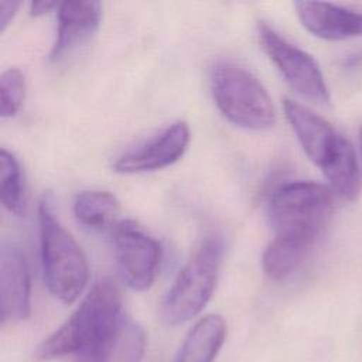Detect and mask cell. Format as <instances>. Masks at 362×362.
<instances>
[{"label": "cell", "instance_id": "6da1fadb", "mask_svg": "<svg viewBox=\"0 0 362 362\" xmlns=\"http://www.w3.org/2000/svg\"><path fill=\"white\" fill-rule=\"evenodd\" d=\"M124 317L122 296L110 279L99 280L72 315L38 348L44 359L78 354L81 359L103 358L112 346Z\"/></svg>", "mask_w": 362, "mask_h": 362}, {"label": "cell", "instance_id": "7a4b0ae2", "mask_svg": "<svg viewBox=\"0 0 362 362\" xmlns=\"http://www.w3.org/2000/svg\"><path fill=\"white\" fill-rule=\"evenodd\" d=\"M334 211L332 189L311 181L280 185L272 194L267 215L274 238L313 249Z\"/></svg>", "mask_w": 362, "mask_h": 362}, {"label": "cell", "instance_id": "3957f363", "mask_svg": "<svg viewBox=\"0 0 362 362\" xmlns=\"http://www.w3.org/2000/svg\"><path fill=\"white\" fill-rule=\"evenodd\" d=\"M283 109L303 150L331 187H349L359 180L362 170L348 139L324 117L291 99H284Z\"/></svg>", "mask_w": 362, "mask_h": 362}, {"label": "cell", "instance_id": "277c9868", "mask_svg": "<svg viewBox=\"0 0 362 362\" xmlns=\"http://www.w3.org/2000/svg\"><path fill=\"white\" fill-rule=\"evenodd\" d=\"M38 225L44 281L55 298L65 304L74 303L88 283L86 257L55 218L48 201L38 206Z\"/></svg>", "mask_w": 362, "mask_h": 362}, {"label": "cell", "instance_id": "5b68a950", "mask_svg": "<svg viewBox=\"0 0 362 362\" xmlns=\"http://www.w3.org/2000/svg\"><path fill=\"white\" fill-rule=\"evenodd\" d=\"M211 92L219 112L233 124L249 130H266L276 115L263 83L246 68L222 61L211 69Z\"/></svg>", "mask_w": 362, "mask_h": 362}, {"label": "cell", "instance_id": "8992f818", "mask_svg": "<svg viewBox=\"0 0 362 362\" xmlns=\"http://www.w3.org/2000/svg\"><path fill=\"white\" fill-rule=\"evenodd\" d=\"M222 255L223 243L218 236L206 238L195 249L164 297L161 317L167 324H182L206 305L216 286Z\"/></svg>", "mask_w": 362, "mask_h": 362}, {"label": "cell", "instance_id": "52a82bcc", "mask_svg": "<svg viewBox=\"0 0 362 362\" xmlns=\"http://www.w3.org/2000/svg\"><path fill=\"white\" fill-rule=\"evenodd\" d=\"M259 40L284 81L298 95L318 105L329 103V92L322 72L308 52L287 41L264 23L259 24Z\"/></svg>", "mask_w": 362, "mask_h": 362}, {"label": "cell", "instance_id": "ba28073f", "mask_svg": "<svg viewBox=\"0 0 362 362\" xmlns=\"http://www.w3.org/2000/svg\"><path fill=\"white\" fill-rule=\"evenodd\" d=\"M113 229L115 257L123 281L133 290L148 288L160 264L158 242L133 221L120 222Z\"/></svg>", "mask_w": 362, "mask_h": 362}, {"label": "cell", "instance_id": "9c48e42d", "mask_svg": "<svg viewBox=\"0 0 362 362\" xmlns=\"http://www.w3.org/2000/svg\"><path fill=\"white\" fill-rule=\"evenodd\" d=\"M189 137L188 124L185 122H175L150 141L117 157L113 168L123 174L165 168L184 156Z\"/></svg>", "mask_w": 362, "mask_h": 362}, {"label": "cell", "instance_id": "30bf717a", "mask_svg": "<svg viewBox=\"0 0 362 362\" xmlns=\"http://www.w3.org/2000/svg\"><path fill=\"white\" fill-rule=\"evenodd\" d=\"M30 270L20 247L3 242L0 249V310L1 322L24 321L30 315Z\"/></svg>", "mask_w": 362, "mask_h": 362}, {"label": "cell", "instance_id": "8fae6325", "mask_svg": "<svg viewBox=\"0 0 362 362\" xmlns=\"http://www.w3.org/2000/svg\"><path fill=\"white\" fill-rule=\"evenodd\" d=\"M294 6L301 24L318 38L338 41L362 37V13L320 1H297Z\"/></svg>", "mask_w": 362, "mask_h": 362}, {"label": "cell", "instance_id": "7c38bea8", "mask_svg": "<svg viewBox=\"0 0 362 362\" xmlns=\"http://www.w3.org/2000/svg\"><path fill=\"white\" fill-rule=\"evenodd\" d=\"M100 21V3L64 1L58 6L57 38L49 59L59 61L76 47L83 44L98 30Z\"/></svg>", "mask_w": 362, "mask_h": 362}, {"label": "cell", "instance_id": "4fadbf2b", "mask_svg": "<svg viewBox=\"0 0 362 362\" xmlns=\"http://www.w3.org/2000/svg\"><path fill=\"white\" fill-rule=\"evenodd\" d=\"M226 338V324L221 315L201 318L185 337L175 362H214Z\"/></svg>", "mask_w": 362, "mask_h": 362}, {"label": "cell", "instance_id": "5bb4252c", "mask_svg": "<svg viewBox=\"0 0 362 362\" xmlns=\"http://www.w3.org/2000/svg\"><path fill=\"white\" fill-rule=\"evenodd\" d=\"M120 212L117 198L109 191H82L74 201V215L76 221L92 230H106L116 228Z\"/></svg>", "mask_w": 362, "mask_h": 362}, {"label": "cell", "instance_id": "9a60e30c", "mask_svg": "<svg viewBox=\"0 0 362 362\" xmlns=\"http://www.w3.org/2000/svg\"><path fill=\"white\" fill-rule=\"evenodd\" d=\"M310 252L304 246L274 238L263 253V270L270 279L283 280L300 267Z\"/></svg>", "mask_w": 362, "mask_h": 362}, {"label": "cell", "instance_id": "2e32d148", "mask_svg": "<svg viewBox=\"0 0 362 362\" xmlns=\"http://www.w3.org/2000/svg\"><path fill=\"white\" fill-rule=\"evenodd\" d=\"M0 197L4 208L14 214L24 212V181L18 160L6 148L0 150Z\"/></svg>", "mask_w": 362, "mask_h": 362}, {"label": "cell", "instance_id": "e0dca14e", "mask_svg": "<svg viewBox=\"0 0 362 362\" xmlns=\"http://www.w3.org/2000/svg\"><path fill=\"white\" fill-rule=\"evenodd\" d=\"M25 98V78L17 68H10L0 78V116L13 117L18 113Z\"/></svg>", "mask_w": 362, "mask_h": 362}, {"label": "cell", "instance_id": "ac0fdd59", "mask_svg": "<svg viewBox=\"0 0 362 362\" xmlns=\"http://www.w3.org/2000/svg\"><path fill=\"white\" fill-rule=\"evenodd\" d=\"M17 1H1L0 3V30L4 31L7 24L11 21L17 11Z\"/></svg>", "mask_w": 362, "mask_h": 362}, {"label": "cell", "instance_id": "d6986e66", "mask_svg": "<svg viewBox=\"0 0 362 362\" xmlns=\"http://www.w3.org/2000/svg\"><path fill=\"white\" fill-rule=\"evenodd\" d=\"M59 3L57 1H35V3H31V16L34 17H38V16H44L47 14L48 11H51L52 8L58 7Z\"/></svg>", "mask_w": 362, "mask_h": 362}, {"label": "cell", "instance_id": "ffe728a7", "mask_svg": "<svg viewBox=\"0 0 362 362\" xmlns=\"http://www.w3.org/2000/svg\"><path fill=\"white\" fill-rule=\"evenodd\" d=\"M359 148H361V154H362V126L359 129Z\"/></svg>", "mask_w": 362, "mask_h": 362}, {"label": "cell", "instance_id": "44dd1931", "mask_svg": "<svg viewBox=\"0 0 362 362\" xmlns=\"http://www.w3.org/2000/svg\"><path fill=\"white\" fill-rule=\"evenodd\" d=\"M81 362H96V361H90V359H81Z\"/></svg>", "mask_w": 362, "mask_h": 362}]
</instances>
